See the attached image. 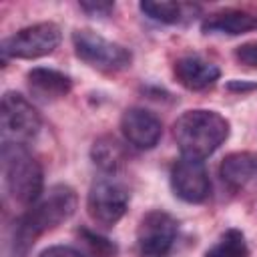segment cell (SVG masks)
Instances as JSON below:
<instances>
[{
    "mask_svg": "<svg viewBox=\"0 0 257 257\" xmlns=\"http://www.w3.org/2000/svg\"><path fill=\"white\" fill-rule=\"evenodd\" d=\"M40 114L20 92L8 90L0 104V133L2 143L28 145L40 131Z\"/></svg>",
    "mask_w": 257,
    "mask_h": 257,
    "instance_id": "obj_6",
    "label": "cell"
},
{
    "mask_svg": "<svg viewBox=\"0 0 257 257\" xmlns=\"http://www.w3.org/2000/svg\"><path fill=\"white\" fill-rule=\"evenodd\" d=\"M141 12L149 16L155 22L161 24H181L199 12L197 4H185V2H155V0H145L139 4Z\"/></svg>",
    "mask_w": 257,
    "mask_h": 257,
    "instance_id": "obj_16",
    "label": "cell"
},
{
    "mask_svg": "<svg viewBox=\"0 0 257 257\" xmlns=\"http://www.w3.org/2000/svg\"><path fill=\"white\" fill-rule=\"evenodd\" d=\"M40 257H84L78 249L74 247H68V245H52V247H46Z\"/></svg>",
    "mask_w": 257,
    "mask_h": 257,
    "instance_id": "obj_21",
    "label": "cell"
},
{
    "mask_svg": "<svg viewBox=\"0 0 257 257\" xmlns=\"http://www.w3.org/2000/svg\"><path fill=\"white\" fill-rule=\"evenodd\" d=\"M219 175L231 191H243L257 179V153H231L221 161Z\"/></svg>",
    "mask_w": 257,
    "mask_h": 257,
    "instance_id": "obj_13",
    "label": "cell"
},
{
    "mask_svg": "<svg viewBox=\"0 0 257 257\" xmlns=\"http://www.w3.org/2000/svg\"><path fill=\"white\" fill-rule=\"evenodd\" d=\"M257 26V20L245 12V10H219L203 18L201 22V32L203 34H227V36H239L249 32L251 28Z\"/></svg>",
    "mask_w": 257,
    "mask_h": 257,
    "instance_id": "obj_14",
    "label": "cell"
},
{
    "mask_svg": "<svg viewBox=\"0 0 257 257\" xmlns=\"http://www.w3.org/2000/svg\"><path fill=\"white\" fill-rule=\"evenodd\" d=\"M171 189L185 203H203L211 195V181L203 161L181 157L171 169Z\"/></svg>",
    "mask_w": 257,
    "mask_h": 257,
    "instance_id": "obj_9",
    "label": "cell"
},
{
    "mask_svg": "<svg viewBox=\"0 0 257 257\" xmlns=\"http://www.w3.org/2000/svg\"><path fill=\"white\" fill-rule=\"evenodd\" d=\"M173 74L187 90H205L219 80L221 70L217 64L201 58L199 54H187L175 62Z\"/></svg>",
    "mask_w": 257,
    "mask_h": 257,
    "instance_id": "obj_11",
    "label": "cell"
},
{
    "mask_svg": "<svg viewBox=\"0 0 257 257\" xmlns=\"http://www.w3.org/2000/svg\"><path fill=\"white\" fill-rule=\"evenodd\" d=\"M126 207L128 191L124 189V185L110 177H98L92 181L86 195V211L94 223L102 227H112L122 219Z\"/></svg>",
    "mask_w": 257,
    "mask_h": 257,
    "instance_id": "obj_8",
    "label": "cell"
},
{
    "mask_svg": "<svg viewBox=\"0 0 257 257\" xmlns=\"http://www.w3.org/2000/svg\"><path fill=\"white\" fill-rule=\"evenodd\" d=\"M227 88L233 90V92H247V90H255L257 84H255V82H239V80H231V82L227 84Z\"/></svg>",
    "mask_w": 257,
    "mask_h": 257,
    "instance_id": "obj_22",
    "label": "cell"
},
{
    "mask_svg": "<svg viewBox=\"0 0 257 257\" xmlns=\"http://www.w3.org/2000/svg\"><path fill=\"white\" fill-rule=\"evenodd\" d=\"M76 205V191L68 185H54L44 191L40 199L14 221L6 241L4 257H28L38 237L68 221L74 215Z\"/></svg>",
    "mask_w": 257,
    "mask_h": 257,
    "instance_id": "obj_1",
    "label": "cell"
},
{
    "mask_svg": "<svg viewBox=\"0 0 257 257\" xmlns=\"http://www.w3.org/2000/svg\"><path fill=\"white\" fill-rule=\"evenodd\" d=\"M76 235L80 237V241L84 243V247L88 249V253L92 257H116V253H118L116 243H112L110 239H106L86 227H80L76 231Z\"/></svg>",
    "mask_w": 257,
    "mask_h": 257,
    "instance_id": "obj_18",
    "label": "cell"
},
{
    "mask_svg": "<svg viewBox=\"0 0 257 257\" xmlns=\"http://www.w3.org/2000/svg\"><path fill=\"white\" fill-rule=\"evenodd\" d=\"M72 46L74 54L84 64L102 72H118L128 68L133 62V52L126 46L106 40L104 36L86 28L72 32Z\"/></svg>",
    "mask_w": 257,
    "mask_h": 257,
    "instance_id": "obj_4",
    "label": "cell"
},
{
    "mask_svg": "<svg viewBox=\"0 0 257 257\" xmlns=\"http://www.w3.org/2000/svg\"><path fill=\"white\" fill-rule=\"evenodd\" d=\"M26 82H28L32 96L42 102H54L66 96L72 88V80L68 74L54 70V68H44V66H36L28 70Z\"/></svg>",
    "mask_w": 257,
    "mask_h": 257,
    "instance_id": "obj_12",
    "label": "cell"
},
{
    "mask_svg": "<svg viewBox=\"0 0 257 257\" xmlns=\"http://www.w3.org/2000/svg\"><path fill=\"white\" fill-rule=\"evenodd\" d=\"M235 58L247 68H257V40L243 42L235 48Z\"/></svg>",
    "mask_w": 257,
    "mask_h": 257,
    "instance_id": "obj_19",
    "label": "cell"
},
{
    "mask_svg": "<svg viewBox=\"0 0 257 257\" xmlns=\"http://www.w3.org/2000/svg\"><path fill=\"white\" fill-rule=\"evenodd\" d=\"M231 124L217 110L193 108L173 122V139L187 159L203 161L213 155L229 137Z\"/></svg>",
    "mask_w": 257,
    "mask_h": 257,
    "instance_id": "obj_2",
    "label": "cell"
},
{
    "mask_svg": "<svg viewBox=\"0 0 257 257\" xmlns=\"http://www.w3.org/2000/svg\"><path fill=\"white\" fill-rule=\"evenodd\" d=\"M0 161L8 195L18 205L30 207L32 203H36L44 193V173L40 163L26 149V145L2 143Z\"/></svg>",
    "mask_w": 257,
    "mask_h": 257,
    "instance_id": "obj_3",
    "label": "cell"
},
{
    "mask_svg": "<svg viewBox=\"0 0 257 257\" xmlns=\"http://www.w3.org/2000/svg\"><path fill=\"white\" fill-rule=\"evenodd\" d=\"M205 257H249V245L241 229H227L205 251Z\"/></svg>",
    "mask_w": 257,
    "mask_h": 257,
    "instance_id": "obj_17",
    "label": "cell"
},
{
    "mask_svg": "<svg viewBox=\"0 0 257 257\" xmlns=\"http://www.w3.org/2000/svg\"><path fill=\"white\" fill-rule=\"evenodd\" d=\"M78 6H80L82 12H86L92 18H106L114 10V4L112 2H106V0H84Z\"/></svg>",
    "mask_w": 257,
    "mask_h": 257,
    "instance_id": "obj_20",
    "label": "cell"
},
{
    "mask_svg": "<svg viewBox=\"0 0 257 257\" xmlns=\"http://www.w3.org/2000/svg\"><path fill=\"white\" fill-rule=\"evenodd\" d=\"M179 233L177 219L161 209L145 213L137 227V257H167Z\"/></svg>",
    "mask_w": 257,
    "mask_h": 257,
    "instance_id": "obj_7",
    "label": "cell"
},
{
    "mask_svg": "<svg viewBox=\"0 0 257 257\" xmlns=\"http://www.w3.org/2000/svg\"><path fill=\"white\" fill-rule=\"evenodd\" d=\"M60 38H62V32L54 22H38V24L20 28L18 32H14L12 36L0 42L2 62H6L8 58L34 60V58L48 56L58 48Z\"/></svg>",
    "mask_w": 257,
    "mask_h": 257,
    "instance_id": "obj_5",
    "label": "cell"
},
{
    "mask_svg": "<svg viewBox=\"0 0 257 257\" xmlns=\"http://www.w3.org/2000/svg\"><path fill=\"white\" fill-rule=\"evenodd\" d=\"M120 133L135 149L149 151L157 147L163 135V124L155 112L141 106H131L120 116Z\"/></svg>",
    "mask_w": 257,
    "mask_h": 257,
    "instance_id": "obj_10",
    "label": "cell"
},
{
    "mask_svg": "<svg viewBox=\"0 0 257 257\" xmlns=\"http://www.w3.org/2000/svg\"><path fill=\"white\" fill-rule=\"evenodd\" d=\"M90 159L92 163L106 175H114L122 169V165L126 163V149L124 145L112 137V135H104V137H98L94 143H92V149H90Z\"/></svg>",
    "mask_w": 257,
    "mask_h": 257,
    "instance_id": "obj_15",
    "label": "cell"
}]
</instances>
